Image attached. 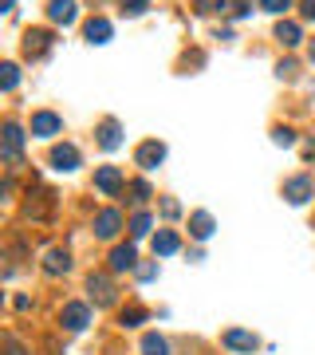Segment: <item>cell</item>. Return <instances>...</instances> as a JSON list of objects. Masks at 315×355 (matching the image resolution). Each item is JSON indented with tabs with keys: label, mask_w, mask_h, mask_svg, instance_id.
Returning a JSON list of instances; mask_svg holds the SVG:
<instances>
[{
	"label": "cell",
	"mask_w": 315,
	"mask_h": 355,
	"mask_svg": "<svg viewBox=\"0 0 315 355\" xmlns=\"http://www.w3.org/2000/svg\"><path fill=\"white\" fill-rule=\"evenodd\" d=\"M123 186H126V182H123V170H118V166H99V170H95V190H99V193L114 198Z\"/></svg>",
	"instance_id": "cell-1"
},
{
	"label": "cell",
	"mask_w": 315,
	"mask_h": 355,
	"mask_svg": "<svg viewBox=\"0 0 315 355\" xmlns=\"http://www.w3.org/2000/svg\"><path fill=\"white\" fill-rule=\"evenodd\" d=\"M312 193H315V182L307 174H300V178H288L284 182V198H288L291 205H303V202H312Z\"/></svg>",
	"instance_id": "cell-2"
},
{
	"label": "cell",
	"mask_w": 315,
	"mask_h": 355,
	"mask_svg": "<svg viewBox=\"0 0 315 355\" xmlns=\"http://www.w3.org/2000/svg\"><path fill=\"white\" fill-rule=\"evenodd\" d=\"M20 150H24V130L16 123H4V162L16 166L20 162Z\"/></svg>",
	"instance_id": "cell-3"
},
{
	"label": "cell",
	"mask_w": 315,
	"mask_h": 355,
	"mask_svg": "<svg viewBox=\"0 0 315 355\" xmlns=\"http://www.w3.org/2000/svg\"><path fill=\"white\" fill-rule=\"evenodd\" d=\"M60 130H63L60 114H51V111H36V114H32V135H36V139H51V135H60Z\"/></svg>",
	"instance_id": "cell-4"
},
{
	"label": "cell",
	"mask_w": 315,
	"mask_h": 355,
	"mask_svg": "<svg viewBox=\"0 0 315 355\" xmlns=\"http://www.w3.org/2000/svg\"><path fill=\"white\" fill-rule=\"evenodd\" d=\"M87 292L95 296V304H114V284H111V277H102V272H91L87 277Z\"/></svg>",
	"instance_id": "cell-5"
},
{
	"label": "cell",
	"mask_w": 315,
	"mask_h": 355,
	"mask_svg": "<svg viewBox=\"0 0 315 355\" xmlns=\"http://www.w3.org/2000/svg\"><path fill=\"white\" fill-rule=\"evenodd\" d=\"M60 324H63L67 331H83V328L91 324V308H87V304H63Z\"/></svg>",
	"instance_id": "cell-6"
},
{
	"label": "cell",
	"mask_w": 315,
	"mask_h": 355,
	"mask_svg": "<svg viewBox=\"0 0 315 355\" xmlns=\"http://www.w3.org/2000/svg\"><path fill=\"white\" fill-rule=\"evenodd\" d=\"M118 229H123V217H118V209H102V214H95V237L111 241V237H118Z\"/></svg>",
	"instance_id": "cell-7"
},
{
	"label": "cell",
	"mask_w": 315,
	"mask_h": 355,
	"mask_svg": "<svg viewBox=\"0 0 315 355\" xmlns=\"http://www.w3.org/2000/svg\"><path fill=\"white\" fill-rule=\"evenodd\" d=\"M51 166H55L60 174H71V170H79V150L71 146V142L55 146V150H51Z\"/></svg>",
	"instance_id": "cell-8"
},
{
	"label": "cell",
	"mask_w": 315,
	"mask_h": 355,
	"mask_svg": "<svg viewBox=\"0 0 315 355\" xmlns=\"http://www.w3.org/2000/svg\"><path fill=\"white\" fill-rule=\"evenodd\" d=\"M75 16H79V8H75V0H51L48 4V20L51 24H75Z\"/></svg>",
	"instance_id": "cell-9"
},
{
	"label": "cell",
	"mask_w": 315,
	"mask_h": 355,
	"mask_svg": "<svg viewBox=\"0 0 315 355\" xmlns=\"http://www.w3.org/2000/svg\"><path fill=\"white\" fill-rule=\"evenodd\" d=\"M221 343L233 347V352H256V347H260V340H256L252 331H240V328H228L225 336H221Z\"/></svg>",
	"instance_id": "cell-10"
},
{
	"label": "cell",
	"mask_w": 315,
	"mask_h": 355,
	"mask_svg": "<svg viewBox=\"0 0 315 355\" xmlns=\"http://www.w3.org/2000/svg\"><path fill=\"white\" fill-rule=\"evenodd\" d=\"M134 162H138L142 166V170H154V166H158V162H165V146H162V142H142V146H138V154H134Z\"/></svg>",
	"instance_id": "cell-11"
},
{
	"label": "cell",
	"mask_w": 315,
	"mask_h": 355,
	"mask_svg": "<svg viewBox=\"0 0 315 355\" xmlns=\"http://www.w3.org/2000/svg\"><path fill=\"white\" fill-rule=\"evenodd\" d=\"M51 48V32H44V28H32L24 36V51L32 55V60H39V55H48Z\"/></svg>",
	"instance_id": "cell-12"
},
{
	"label": "cell",
	"mask_w": 315,
	"mask_h": 355,
	"mask_svg": "<svg viewBox=\"0 0 315 355\" xmlns=\"http://www.w3.org/2000/svg\"><path fill=\"white\" fill-rule=\"evenodd\" d=\"M111 268L114 272H130V268H138V253H134V245H118L111 253Z\"/></svg>",
	"instance_id": "cell-13"
},
{
	"label": "cell",
	"mask_w": 315,
	"mask_h": 355,
	"mask_svg": "<svg viewBox=\"0 0 315 355\" xmlns=\"http://www.w3.org/2000/svg\"><path fill=\"white\" fill-rule=\"evenodd\" d=\"M213 229H217V221H213V214H205V209L189 217V233H193L197 241H209V237H213Z\"/></svg>",
	"instance_id": "cell-14"
},
{
	"label": "cell",
	"mask_w": 315,
	"mask_h": 355,
	"mask_svg": "<svg viewBox=\"0 0 315 355\" xmlns=\"http://www.w3.org/2000/svg\"><path fill=\"white\" fill-rule=\"evenodd\" d=\"M99 146L102 150H118V146H123V127H118L114 119H107L99 127Z\"/></svg>",
	"instance_id": "cell-15"
},
{
	"label": "cell",
	"mask_w": 315,
	"mask_h": 355,
	"mask_svg": "<svg viewBox=\"0 0 315 355\" xmlns=\"http://www.w3.org/2000/svg\"><path fill=\"white\" fill-rule=\"evenodd\" d=\"M67 268H71L67 249H48V257H44V272H48V277H60V272H67Z\"/></svg>",
	"instance_id": "cell-16"
},
{
	"label": "cell",
	"mask_w": 315,
	"mask_h": 355,
	"mask_svg": "<svg viewBox=\"0 0 315 355\" xmlns=\"http://www.w3.org/2000/svg\"><path fill=\"white\" fill-rule=\"evenodd\" d=\"M111 20H102V16H95V20H87V28H83V36L91 40V44H107L111 40Z\"/></svg>",
	"instance_id": "cell-17"
},
{
	"label": "cell",
	"mask_w": 315,
	"mask_h": 355,
	"mask_svg": "<svg viewBox=\"0 0 315 355\" xmlns=\"http://www.w3.org/2000/svg\"><path fill=\"white\" fill-rule=\"evenodd\" d=\"M177 249H181V241H177V233H170V229H162V233L154 237V253L158 257H174Z\"/></svg>",
	"instance_id": "cell-18"
},
{
	"label": "cell",
	"mask_w": 315,
	"mask_h": 355,
	"mask_svg": "<svg viewBox=\"0 0 315 355\" xmlns=\"http://www.w3.org/2000/svg\"><path fill=\"white\" fill-rule=\"evenodd\" d=\"M276 40L280 44H284V48H296V44H300V24H291V20H284V24L276 28Z\"/></svg>",
	"instance_id": "cell-19"
},
{
	"label": "cell",
	"mask_w": 315,
	"mask_h": 355,
	"mask_svg": "<svg viewBox=\"0 0 315 355\" xmlns=\"http://www.w3.org/2000/svg\"><path fill=\"white\" fill-rule=\"evenodd\" d=\"M142 355H170V343L158 331H150V336H142Z\"/></svg>",
	"instance_id": "cell-20"
},
{
	"label": "cell",
	"mask_w": 315,
	"mask_h": 355,
	"mask_svg": "<svg viewBox=\"0 0 315 355\" xmlns=\"http://www.w3.org/2000/svg\"><path fill=\"white\" fill-rule=\"evenodd\" d=\"M142 320H146V308H138V304H130L123 312V316H118V324H123V328H138Z\"/></svg>",
	"instance_id": "cell-21"
},
{
	"label": "cell",
	"mask_w": 315,
	"mask_h": 355,
	"mask_svg": "<svg viewBox=\"0 0 315 355\" xmlns=\"http://www.w3.org/2000/svg\"><path fill=\"white\" fill-rule=\"evenodd\" d=\"M150 214H134V221H130V233H134V237H146V233H150Z\"/></svg>",
	"instance_id": "cell-22"
},
{
	"label": "cell",
	"mask_w": 315,
	"mask_h": 355,
	"mask_svg": "<svg viewBox=\"0 0 315 355\" xmlns=\"http://www.w3.org/2000/svg\"><path fill=\"white\" fill-rule=\"evenodd\" d=\"M225 8V0H193V12H201V16H213Z\"/></svg>",
	"instance_id": "cell-23"
},
{
	"label": "cell",
	"mask_w": 315,
	"mask_h": 355,
	"mask_svg": "<svg viewBox=\"0 0 315 355\" xmlns=\"http://www.w3.org/2000/svg\"><path fill=\"white\" fill-rule=\"evenodd\" d=\"M0 71H4V91H16V83H20V67H16V64H4Z\"/></svg>",
	"instance_id": "cell-24"
},
{
	"label": "cell",
	"mask_w": 315,
	"mask_h": 355,
	"mask_svg": "<svg viewBox=\"0 0 315 355\" xmlns=\"http://www.w3.org/2000/svg\"><path fill=\"white\" fill-rule=\"evenodd\" d=\"M146 198H150V186H146V182H130V202L142 205Z\"/></svg>",
	"instance_id": "cell-25"
},
{
	"label": "cell",
	"mask_w": 315,
	"mask_h": 355,
	"mask_svg": "<svg viewBox=\"0 0 315 355\" xmlns=\"http://www.w3.org/2000/svg\"><path fill=\"white\" fill-rule=\"evenodd\" d=\"M260 8L272 12V16H280V12H288V8H291V0H260Z\"/></svg>",
	"instance_id": "cell-26"
},
{
	"label": "cell",
	"mask_w": 315,
	"mask_h": 355,
	"mask_svg": "<svg viewBox=\"0 0 315 355\" xmlns=\"http://www.w3.org/2000/svg\"><path fill=\"white\" fill-rule=\"evenodd\" d=\"M272 142H276V146H291V142H296V130L276 127V130H272Z\"/></svg>",
	"instance_id": "cell-27"
},
{
	"label": "cell",
	"mask_w": 315,
	"mask_h": 355,
	"mask_svg": "<svg viewBox=\"0 0 315 355\" xmlns=\"http://www.w3.org/2000/svg\"><path fill=\"white\" fill-rule=\"evenodd\" d=\"M276 71H280V79H296V71H300V67L291 64V60H284V64H280Z\"/></svg>",
	"instance_id": "cell-28"
},
{
	"label": "cell",
	"mask_w": 315,
	"mask_h": 355,
	"mask_svg": "<svg viewBox=\"0 0 315 355\" xmlns=\"http://www.w3.org/2000/svg\"><path fill=\"white\" fill-rule=\"evenodd\" d=\"M146 4H150V0H126V12L138 16V12H146Z\"/></svg>",
	"instance_id": "cell-29"
},
{
	"label": "cell",
	"mask_w": 315,
	"mask_h": 355,
	"mask_svg": "<svg viewBox=\"0 0 315 355\" xmlns=\"http://www.w3.org/2000/svg\"><path fill=\"white\" fill-rule=\"evenodd\" d=\"M158 277V265H138V280H154Z\"/></svg>",
	"instance_id": "cell-30"
},
{
	"label": "cell",
	"mask_w": 315,
	"mask_h": 355,
	"mask_svg": "<svg viewBox=\"0 0 315 355\" xmlns=\"http://www.w3.org/2000/svg\"><path fill=\"white\" fill-rule=\"evenodd\" d=\"M4 355H24V347H20L12 336H8V340H4Z\"/></svg>",
	"instance_id": "cell-31"
},
{
	"label": "cell",
	"mask_w": 315,
	"mask_h": 355,
	"mask_svg": "<svg viewBox=\"0 0 315 355\" xmlns=\"http://www.w3.org/2000/svg\"><path fill=\"white\" fill-rule=\"evenodd\" d=\"M162 214H165V217H177V214H181V205H177V202H165Z\"/></svg>",
	"instance_id": "cell-32"
},
{
	"label": "cell",
	"mask_w": 315,
	"mask_h": 355,
	"mask_svg": "<svg viewBox=\"0 0 315 355\" xmlns=\"http://www.w3.org/2000/svg\"><path fill=\"white\" fill-rule=\"evenodd\" d=\"M303 16H307V20H315V0H303Z\"/></svg>",
	"instance_id": "cell-33"
},
{
	"label": "cell",
	"mask_w": 315,
	"mask_h": 355,
	"mask_svg": "<svg viewBox=\"0 0 315 355\" xmlns=\"http://www.w3.org/2000/svg\"><path fill=\"white\" fill-rule=\"evenodd\" d=\"M303 154H307V158H315V142H307V146H303Z\"/></svg>",
	"instance_id": "cell-34"
},
{
	"label": "cell",
	"mask_w": 315,
	"mask_h": 355,
	"mask_svg": "<svg viewBox=\"0 0 315 355\" xmlns=\"http://www.w3.org/2000/svg\"><path fill=\"white\" fill-rule=\"evenodd\" d=\"M312 60H315V44H312Z\"/></svg>",
	"instance_id": "cell-35"
}]
</instances>
